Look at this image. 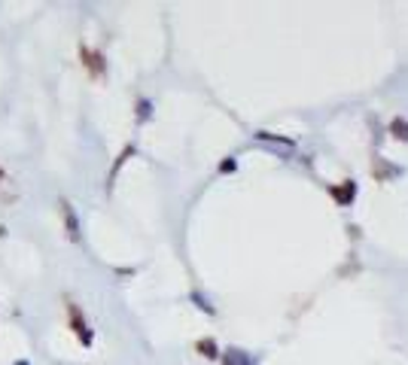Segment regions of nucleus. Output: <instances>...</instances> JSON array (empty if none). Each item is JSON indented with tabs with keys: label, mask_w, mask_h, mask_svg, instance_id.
I'll list each match as a JSON object with an SVG mask.
<instances>
[{
	"label": "nucleus",
	"mask_w": 408,
	"mask_h": 365,
	"mask_svg": "<svg viewBox=\"0 0 408 365\" xmlns=\"http://www.w3.org/2000/svg\"><path fill=\"white\" fill-rule=\"evenodd\" d=\"M131 155H134V146H131V143H128V146H125V149H122V152H119V158H116V161H113V171H110V186H113V180H116V174H119V168H122V164H125V158H131Z\"/></svg>",
	"instance_id": "nucleus-7"
},
{
	"label": "nucleus",
	"mask_w": 408,
	"mask_h": 365,
	"mask_svg": "<svg viewBox=\"0 0 408 365\" xmlns=\"http://www.w3.org/2000/svg\"><path fill=\"white\" fill-rule=\"evenodd\" d=\"M390 134H393L396 140H402V143H408V122L402 119V116H396V119L390 122Z\"/></svg>",
	"instance_id": "nucleus-6"
},
{
	"label": "nucleus",
	"mask_w": 408,
	"mask_h": 365,
	"mask_svg": "<svg viewBox=\"0 0 408 365\" xmlns=\"http://www.w3.org/2000/svg\"><path fill=\"white\" fill-rule=\"evenodd\" d=\"M149 110H152V107H149V101H143V97H140V101H137V122L149 119Z\"/></svg>",
	"instance_id": "nucleus-9"
},
{
	"label": "nucleus",
	"mask_w": 408,
	"mask_h": 365,
	"mask_svg": "<svg viewBox=\"0 0 408 365\" xmlns=\"http://www.w3.org/2000/svg\"><path fill=\"white\" fill-rule=\"evenodd\" d=\"M329 192H332V198H335L341 207H348V204L354 201V195H357V186H354V180H344L341 186H332Z\"/></svg>",
	"instance_id": "nucleus-4"
},
{
	"label": "nucleus",
	"mask_w": 408,
	"mask_h": 365,
	"mask_svg": "<svg viewBox=\"0 0 408 365\" xmlns=\"http://www.w3.org/2000/svg\"><path fill=\"white\" fill-rule=\"evenodd\" d=\"M372 174H375L378 180H384V177L396 174V168H387V164H381V158H375V164H372Z\"/></svg>",
	"instance_id": "nucleus-8"
},
{
	"label": "nucleus",
	"mask_w": 408,
	"mask_h": 365,
	"mask_svg": "<svg viewBox=\"0 0 408 365\" xmlns=\"http://www.w3.org/2000/svg\"><path fill=\"white\" fill-rule=\"evenodd\" d=\"M12 365H27V362H24V359H18V362H12Z\"/></svg>",
	"instance_id": "nucleus-13"
},
{
	"label": "nucleus",
	"mask_w": 408,
	"mask_h": 365,
	"mask_svg": "<svg viewBox=\"0 0 408 365\" xmlns=\"http://www.w3.org/2000/svg\"><path fill=\"white\" fill-rule=\"evenodd\" d=\"M226 365H247V359L241 356V350H229V356L223 359Z\"/></svg>",
	"instance_id": "nucleus-10"
},
{
	"label": "nucleus",
	"mask_w": 408,
	"mask_h": 365,
	"mask_svg": "<svg viewBox=\"0 0 408 365\" xmlns=\"http://www.w3.org/2000/svg\"><path fill=\"white\" fill-rule=\"evenodd\" d=\"M58 210H61V219H64V231H67V241H79V219H76V213H73V207H70V201L67 198H61L58 201Z\"/></svg>",
	"instance_id": "nucleus-2"
},
{
	"label": "nucleus",
	"mask_w": 408,
	"mask_h": 365,
	"mask_svg": "<svg viewBox=\"0 0 408 365\" xmlns=\"http://www.w3.org/2000/svg\"><path fill=\"white\" fill-rule=\"evenodd\" d=\"M195 350H198L201 356H207V359H219V347H216L213 338H201V341H195Z\"/></svg>",
	"instance_id": "nucleus-5"
},
{
	"label": "nucleus",
	"mask_w": 408,
	"mask_h": 365,
	"mask_svg": "<svg viewBox=\"0 0 408 365\" xmlns=\"http://www.w3.org/2000/svg\"><path fill=\"white\" fill-rule=\"evenodd\" d=\"M6 183H9V177H6V171H3V168H0V192H3V189H6Z\"/></svg>",
	"instance_id": "nucleus-12"
},
{
	"label": "nucleus",
	"mask_w": 408,
	"mask_h": 365,
	"mask_svg": "<svg viewBox=\"0 0 408 365\" xmlns=\"http://www.w3.org/2000/svg\"><path fill=\"white\" fill-rule=\"evenodd\" d=\"M67 305V317H70V329L76 332V338H79V344L82 347H91V341H95V332L88 329V323H85V317H82V311H79V305L76 302H64Z\"/></svg>",
	"instance_id": "nucleus-1"
},
{
	"label": "nucleus",
	"mask_w": 408,
	"mask_h": 365,
	"mask_svg": "<svg viewBox=\"0 0 408 365\" xmlns=\"http://www.w3.org/2000/svg\"><path fill=\"white\" fill-rule=\"evenodd\" d=\"M79 55H82V61H85V67H88L91 76H104V55L101 52H91V49L79 46Z\"/></svg>",
	"instance_id": "nucleus-3"
},
{
	"label": "nucleus",
	"mask_w": 408,
	"mask_h": 365,
	"mask_svg": "<svg viewBox=\"0 0 408 365\" xmlns=\"http://www.w3.org/2000/svg\"><path fill=\"white\" fill-rule=\"evenodd\" d=\"M219 171H223V174H229V171H235V161H232V158H226V161L219 164Z\"/></svg>",
	"instance_id": "nucleus-11"
}]
</instances>
